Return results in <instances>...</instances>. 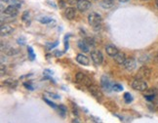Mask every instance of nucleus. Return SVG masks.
<instances>
[{
    "instance_id": "1",
    "label": "nucleus",
    "mask_w": 158,
    "mask_h": 123,
    "mask_svg": "<svg viewBox=\"0 0 158 123\" xmlns=\"http://www.w3.org/2000/svg\"><path fill=\"white\" fill-rule=\"evenodd\" d=\"M101 22H103L101 16L97 14V13H91L88 16V23L93 28H99L101 25Z\"/></svg>"
},
{
    "instance_id": "2",
    "label": "nucleus",
    "mask_w": 158,
    "mask_h": 123,
    "mask_svg": "<svg viewBox=\"0 0 158 123\" xmlns=\"http://www.w3.org/2000/svg\"><path fill=\"white\" fill-rule=\"evenodd\" d=\"M132 87H133V89H135L137 91H141V92H143V91H146L147 89V83L146 82V80L144 79L136 78L133 81Z\"/></svg>"
},
{
    "instance_id": "3",
    "label": "nucleus",
    "mask_w": 158,
    "mask_h": 123,
    "mask_svg": "<svg viewBox=\"0 0 158 123\" xmlns=\"http://www.w3.org/2000/svg\"><path fill=\"white\" fill-rule=\"evenodd\" d=\"M75 78H76V81L78 82V83L84 85V86L88 87V86H90L91 84H93L92 83V80H91L90 77H88L86 74H84V73H77L76 76H75Z\"/></svg>"
},
{
    "instance_id": "4",
    "label": "nucleus",
    "mask_w": 158,
    "mask_h": 123,
    "mask_svg": "<svg viewBox=\"0 0 158 123\" xmlns=\"http://www.w3.org/2000/svg\"><path fill=\"white\" fill-rule=\"evenodd\" d=\"M88 90H89V92L91 93V95H92L93 97H95L97 100L101 101V99H103V93H101V89L97 86V85L91 84L90 86H88Z\"/></svg>"
},
{
    "instance_id": "5",
    "label": "nucleus",
    "mask_w": 158,
    "mask_h": 123,
    "mask_svg": "<svg viewBox=\"0 0 158 123\" xmlns=\"http://www.w3.org/2000/svg\"><path fill=\"white\" fill-rule=\"evenodd\" d=\"M91 59L94 62V64L97 66H100L103 61V56L101 54V51L99 50H93L91 52Z\"/></svg>"
},
{
    "instance_id": "6",
    "label": "nucleus",
    "mask_w": 158,
    "mask_h": 123,
    "mask_svg": "<svg viewBox=\"0 0 158 123\" xmlns=\"http://www.w3.org/2000/svg\"><path fill=\"white\" fill-rule=\"evenodd\" d=\"M151 74V69L148 68L147 66H143V68H140L138 73V75H137V78H141V79H148L150 77Z\"/></svg>"
},
{
    "instance_id": "7",
    "label": "nucleus",
    "mask_w": 158,
    "mask_h": 123,
    "mask_svg": "<svg viewBox=\"0 0 158 123\" xmlns=\"http://www.w3.org/2000/svg\"><path fill=\"white\" fill-rule=\"evenodd\" d=\"M136 66H137V63H136V60L134 58H128L126 59V61L124 62L123 64V66L126 70L128 71H132L134 69L136 68Z\"/></svg>"
},
{
    "instance_id": "8",
    "label": "nucleus",
    "mask_w": 158,
    "mask_h": 123,
    "mask_svg": "<svg viewBox=\"0 0 158 123\" xmlns=\"http://www.w3.org/2000/svg\"><path fill=\"white\" fill-rule=\"evenodd\" d=\"M77 9L80 12H85L91 7V3L89 0H78L77 1Z\"/></svg>"
},
{
    "instance_id": "9",
    "label": "nucleus",
    "mask_w": 158,
    "mask_h": 123,
    "mask_svg": "<svg viewBox=\"0 0 158 123\" xmlns=\"http://www.w3.org/2000/svg\"><path fill=\"white\" fill-rule=\"evenodd\" d=\"M101 87H103V90L108 91V92H109L110 91V89H112V85L110 83V81L108 80V78L106 76H103L101 79Z\"/></svg>"
},
{
    "instance_id": "10",
    "label": "nucleus",
    "mask_w": 158,
    "mask_h": 123,
    "mask_svg": "<svg viewBox=\"0 0 158 123\" xmlns=\"http://www.w3.org/2000/svg\"><path fill=\"white\" fill-rule=\"evenodd\" d=\"M76 61H77V63H79L80 65H82V66H89L90 65L89 58L86 57V56L83 55V54L77 55L76 56Z\"/></svg>"
},
{
    "instance_id": "11",
    "label": "nucleus",
    "mask_w": 158,
    "mask_h": 123,
    "mask_svg": "<svg viewBox=\"0 0 158 123\" xmlns=\"http://www.w3.org/2000/svg\"><path fill=\"white\" fill-rule=\"evenodd\" d=\"M18 8L15 7L14 5H9L6 9H5V14H7L8 16H11V17H16L18 15Z\"/></svg>"
},
{
    "instance_id": "12",
    "label": "nucleus",
    "mask_w": 158,
    "mask_h": 123,
    "mask_svg": "<svg viewBox=\"0 0 158 123\" xmlns=\"http://www.w3.org/2000/svg\"><path fill=\"white\" fill-rule=\"evenodd\" d=\"M113 58H114V61L116 62L118 65H123L124 62L126 61V59H127V58H126L125 53H123V52H118Z\"/></svg>"
},
{
    "instance_id": "13",
    "label": "nucleus",
    "mask_w": 158,
    "mask_h": 123,
    "mask_svg": "<svg viewBox=\"0 0 158 123\" xmlns=\"http://www.w3.org/2000/svg\"><path fill=\"white\" fill-rule=\"evenodd\" d=\"M76 15V11L74 8L72 7H69V8H66V11H65V16L68 20H73L74 17Z\"/></svg>"
},
{
    "instance_id": "14",
    "label": "nucleus",
    "mask_w": 158,
    "mask_h": 123,
    "mask_svg": "<svg viewBox=\"0 0 158 123\" xmlns=\"http://www.w3.org/2000/svg\"><path fill=\"white\" fill-rule=\"evenodd\" d=\"M106 54L110 56V57H114V56L119 52L118 49L115 46H113V45H108V46L106 47Z\"/></svg>"
},
{
    "instance_id": "15",
    "label": "nucleus",
    "mask_w": 158,
    "mask_h": 123,
    "mask_svg": "<svg viewBox=\"0 0 158 123\" xmlns=\"http://www.w3.org/2000/svg\"><path fill=\"white\" fill-rule=\"evenodd\" d=\"M13 31V28L10 26L9 25H2L1 26V28H0V32H1V35L2 36H5V35H9Z\"/></svg>"
},
{
    "instance_id": "16",
    "label": "nucleus",
    "mask_w": 158,
    "mask_h": 123,
    "mask_svg": "<svg viewBox=\"0 0 158 123\" xmlns=\"http://www.w3.org/2000/svg\"><path fill=\"white\" fill-rule=\"evenodd\" d=\"M100 5L103 9H109V8H111L114 5V0H103Z\"/></svg>"
},
{
    "instance_id": "17",
    "label": "nucleus",
    "mask_w": 158,
    "mask_h": 123,
    "mask_svg": "<svg viewBox=\"0 0 158 123\" xmlns=\"http://www.w3.org/2000/svg\"><path fill=\"white\" fill-rule=\"evenodd\" d=\"M78 47H79L80 50L83 51V52H85V53L89 52V44H88L87 42L85 41V40L78 42Z\"/></svg>"
},
{
    "instance_id": "18",
    "label": "nucleus",
    "mask_w": 158,
    "mask_h": 123,
    "mask_svg": "<svg viewBox=\"0 0 158 123\" xmlns=\"http://www.w3.org/2000/svg\"><path fill=\"white\" fill-rule=\"evenodd\" d=\"M104 106H106V108H108L110 111H117V109H118V108H117L116 104L114 103V102H111V101H108L106 102V104H104Z\"/></svg>"
},
{
    "instance_id": "19",
    "label": "nucleus",
    "mask_w": 158,
    "mask_h": 123,
    "mask_svg": "<svg viewBox=\"0 0 158 123\" xmlns=\"http://www.w3.org/2000/svg\"><path fill=\"white\" fill-rule=\"evenodd\" d=\"M4 85L9 88H16L18 86V81L13 80V79H7L4 81Z\"/></svg>"
},
{
    "instance_id": "20",
    "label": "nucleus",
    "mask_w": 158,
    "mask_h": 123,
    "mask_svg": "<svg viewBox=\"0 0 158 123\" xmlns=\"http://www.w3.org/2000/svg\"><path fill=\"white\" fill-rule=\"evenodd\" d=\"M28 58L30 61H34V59H35V54H34L32 48H31L30 46L28 47Z\"/></svg>"
},
{
    "instance_id": "21",
    "label": "nucleus",
    "mask_w": 158,
    "mask_h": 123,
    "mask_svg": "<svg viewBox=\"0 0 158 123\" xmlns=\"http://www.w3.org/2000/svg\"><path fill=\"white\" fill-rule=\"evenodd\" d=\"M18 53H19V50L14 49V48H8L6 51V54L8 56H14V55H17Z\"/></svg>"
},
{
    "instance_id": "22",
    "label": "nucleus",
    "mask_w": 158,
    "mask_h": 123,
    "mask_svg": "<svg viewBox=\"0 0 158 123\" xmlns=\"http://www.w3.org/2000/svg\"><path fill=\"white\" fill-rule=\"evenodd\" d=\"M66 111H68V109H66V108L65 106H59V113L61 114V117H65L66 116Z\"/></svg>"
},
{
    "instance_id": "23",
    "label": "nucleus",
    "mask_w": 158,
    "mask_h": 123,
    "mask_svg": "<svg viewBox=\"0 0 158 123\" xmlns=\"http://www.w3.org/2000/svg\"><path fill=\"white\" fill-rule=\"evenodd\" d=\"M112 90L115 91V92H121V91H123V86L120 84H112Z\"/></svg>"
},
{
    "instance_id": "24",
    "label": "nucleus",
    "mask_w": 158,
    "mask_h": 123,
    "mask_svg": "<svg viewBox=\"0 0 158 123\" xmlns=\"http://www.w3.org/2000/svg\"><path fill=\"white\" fill-rule=\"evenodd\" d=\"M124 101L126 102L127 104H130L131 102L133 101V97H132V95L130 94V93H125L124 94Z\"/></svg>"
},
{
    "instance_id": "25",
    "label": "nucleus",
    "mask_w": 158,
    "mask_h": 123,
    "mask_svg": "<svg viewBox=\"0 0 158 123\" xmlns=\"http://www.w3.org/2000/svg\"><path fill=\"white\" fill-rule=\"evenodd\" d=\"M38 21L41 23H49L52 22V19L49 18V17H43V18L38 19Z\"/></svg>"
},
{
    "instance_id": "26",
    "label": "nucleus",
    "mask_w": 158,
    "mask_h": 123,
    "mask_svg": "<svg viewBox=\"0 0 158 123\" xmlns=\"http://www.w3.org/2000/svg\"><path fill=\"white\" fill-rule=\"evenodd\" d=\"M43 100H44V102L46 104H48V106H51V108H57L58 106H56V104H54L53 102H51V101H49L48 99H46V98H43Z\"/></svg>"
},
{
    "instance_id": "27",
    "label": "nucleus",
    "mask_w": 158,
    "mask_h": 123,
    "mask_svg": "<svg viewBox=\"0 0 158 123\" xmlns=\"http://www.w3.org/2000/svg\"><path fill=\"white\" fill-rule=\"evenodd\" d=\"M58 44H59V42H58V41H56L55 43H53V44H49V43H48V44L46 45V48H47V50H52L53 48H55Z\"/></svg>"
},
{
    "instance_id": "28",
    "label": "nucleus",
    "mask_w": 158,
    "mask_h": 123,
    "mask_svg": "<svg viewBox=\"0 0 158 123\" xmlns=\"http://www.w3.org/2000/svg\"><path fill=\"white\" fill-rule=\"evenodd\" d=\"M28 17H29V12L28 11H25V12H23V16H22V20L23 21V22H26V21H28Z\"/></svg>"
},
{
    "instance_id": "29",
    "label": "nucleus",
    "mask_w": 158,
    "mask_h": 123,
    "mask_svg": "<svg viewBox=\"0 0 158 123\" xmlns=\"http://www.w3.org/2000/svg\"><path fill=\"white\" fill-rule=\"evenodd\" d=\"M12 5H14L15 7H17L18 9H20L21 6H22V4H21L20 1H18V0H12Z\"/></svg>"
},
{
    "instance_id": "30",
    "label": "nucleus",
    "mask_w": 158,
    "mask_h": 123,
    "mask_svg": "<svg viewBox=\"0 0 158 123\" xmlns=\"http://www.w3.org/2000/svg\"><path fill=\"white\" fill-rule=\"evenodd\" d=\"M23 85H25V87H26V88H28V90H30V91L34 90L33 86H32V85H31L30 83H26H26H23Z\"/></svg>"
},
{
    "instance_id": "31",
    "label": "nucleus",
    "mask_w": 158,
    "mask_h": 123,
    "mask_svg": "<svg viewBox=\"0 0 158 123\" xmlns=\"http://www.w3.org/2000/svg\"><path fill=\"white\" fill-rule=\"evenodd\" d=\"M59 7L65 8L66 7V1H63V0H59Z\"/></svg>"
},
{
    "instance_id": "32",
    "label": "nucleus",
    "mask_w": 158,
    "mask_h": 123,
    "mask_svg": "<svg viewBox=\"0 0 158 123\" xmlns=\"http://www.w3.org/2000/svg\"><path fill=\"white\" fill-rule=\"evenodd\" d=\"M68 35H66L65 37V51H68V41L66 40L68 39Z\"/></svg>"
},
{
    "instance_id": "33",
    "label": "nucleus",
    "mask_w": 158,
    "mask_h": 123,
    "mask_svg": "<svg viewBox=\"0 0 158 123\" xmlns=\"http://www.w3.org/2000/svg\"><path fill=\"white\" fill-rule=\"evenodd\" d=\"M154 97H155L154 95H146V96H144V98H146L147 101H152L154 99Z\"/></svg>"
},
{
    "instance_id": "34",
    "label": "nucleus",
    "mask_w": 158,
    "mask_h": 123,
    "mask_svg": "<svg viewBox=\"0 0 158 123\" xmlns=\"http://www.w3.org/2000/svg\"><path fill=\"white\" fill-rule=\"evenodd\" d=\"M54 55L56 56V57H61V56L63 55V52H61V51H59V50H56Z\"/></svg>"
},
{
    "instance_id": "35",
    "label": "nucleus",
    "mask_w": 158,
    "mask_h": 123,
    "mask_svg": "<svg viewBox=\"0 0 158 123\" xmlns=\"http://www.w3.org/2000/svg\"><path fill=\"white\" fill-rule=\"evenodd\" d=\"M18 43L21 44V45H25V38H19L18 39Z\"/></svg>"
},
{
    "instance_id": "36",
    "label": "nucleus",
    "mask_w": 158,
    "mask_h": 123,
    "mask_svg": "<svg viewBox=\"0 0 158 123\" xmlns=\"http://www.w3.org/2000/svg\"><path fill=\"white\" fill-rule=\"evenodd\" d=\"M49 95L54 99H60V96L57 95V94H54V93H49Z\"/></svg>"
},
{
    "instance_id": "37",
    "label": "nucleus",
    "mask_w": 158,
    "mask_h": 123,
    "mask_svg": "<svg viewBox=\"0 0 158 123\" xmlns=\"http://www.w3.org/2000/svg\"><path fill=\"white\" fill-rule=\"evenodd\" d=\"M44 74H48V75H53V71L49 70V69H45Z\"/></svg>"
},
{
    "instance_id": "38",
    "label": "nucleus",
    "mask_w": 158,
    "mask_h": 123,
    "mask_svg": "<svg viewBox=\"0 0 158 123\" xmlns=\"http://www.w3.org/2000/svg\"><path fill=\"white\" fill-rule=\"evenodd\" d=\"M77 1H78V0H68V3L69 4H75V3H77Z\"/></svg>"
},
{
    "instance_id": "39",
    "label": "nucleus",
    "mask_w": 158,
    "mask_h": 123,
    "mask_svg": "<svg viewBox=\"0 0 158 123\" xmlns=\"http://www.w3.org/2000/svg\"><path fill=\"white\" fill-rule=\"evenodd\" d=\"M4 74V66L1 65V75H3Z\"/></svg>"
},
{
    "instance_id": "40",
    "label": "nucleus",
    "mask_w": 158,
    "mask_h": 123,
    "mask_svg": "<svg viewBox=\"0 0 158 123\" xmlns=\"http://www.w3.org/2000/svg\"><path fill=\"white\" fill-rule=\"evenodd\" d=\"M119 2H122V3H125V2H128L129 0H118Z\"/></svg>"
},
{
    "instance_id": "41",
    "label": "nucleus",
    "mask_w": 158,
    "mask_h": 123,
    "mask_svg": "<svg viewBox=\"0 0 158 123\" xmlns=\"http://www.w3.org/2000/svg\"><path fill=\"white\" fill-rule=\"evenodd\" d=\"M155 61H156V62H158V54H157L156 56H155Z\"/></svg>"
},
{
    "instance_id": "42",
    "label": "nucleus",
    "mask_w": 158,
    "mask_h": 123,
    "mask_svg": "<svg viewBox=\"0 0 158 123\" xmlns=\"http://www.w3.org/2000/svg\"><path fill=\"white\" fill-rule=\"evenodd\" d=\"M156 6L158 7V0H156Z\"/></svg>"
}]
</instances>
